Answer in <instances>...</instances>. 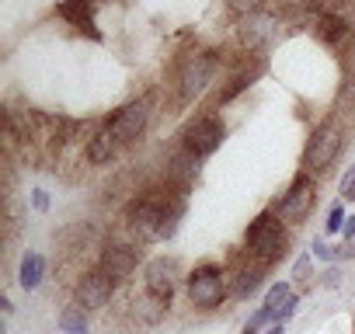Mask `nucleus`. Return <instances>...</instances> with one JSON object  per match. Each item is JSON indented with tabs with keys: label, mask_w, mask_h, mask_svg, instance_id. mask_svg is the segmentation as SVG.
Masks as SVG:
<instances>
[{
	"label": "nucleus",
	"mask_w": 355,
	"mask_h": 334,
	"mask_svg": "<svg viewBox=\"0 0 355 334\" xmlns=\"http://www.w3.org/2000/svg\"><path fill=\"white\" fill-rule=\"evenodd\" d=\"M182 199L167 195V192H146L143 199H136L129 206V223L143 240H167L178 230L182 220Z\"/></svg>",
	"instance_id": "f257e3e1"
},
{
	"label": "nucleus",
	"mask_w": 355,
	"mask_h": 334,
	"mask_svg": "<svg viewBox=\"0 0 355 334\" xmlns=\"http://www.w3.org/2000/svg\"><path fill=\"white\" fill-rule=\"evenodd\" d=\"M248 251L258 258V265H272V261L286 258V251H289L286 223H282L275 213H261V216L248 227Z\"/></svg>",
	"instance_id": "f03ea898"
},
{
	"label": "nucleus",
	"mask_w": 355,
	"mask_h": 334,
	"mask_svg": "<svg viewBox=\"0 0 355 334\" xmlns=\"http://www.w3.org/2000/svg\"><path fill=\"white\" fill-rule=\"evenodd\" d=\"M341 146H345V129H341L334 118H331V122H320V125L310 132V139H306L303 167H306V171H313V175L327 171V167L338 160Z\"/></svg>",
	"instance_id": "7ed1b4c3"
},
{
	"label": "nucleus",
	"mask_w": 355,
	"mask_h": 334,
	"mask_svg": "<svg viewBox=\"0 0 355 334\" xmlns=\"http://www.w3.org/2000/svg\"><path fill=\"white\" fill-rule=\"evenodd\" d=\"M216 77V56L213 53H192L178 63V94L182 101H196Z\"/></svg>",
	"instance_id": "20e7f679"
},
{
	"label": "nucleus",
	"mask_w": 355,
	"mask_h": 334,
	"mask_svg": "<svg viewBox=\"0 0 355 334\" xmlns=\"http://www.w3.org/2000/svg\"><path fill=\"white\" fill-rule=\"evenodd\" d=\"M223 136H227V125H223L220 115H199V118H192V122L185 125V132H182V150H189V153H196V157L202 160V157L216 153V146L223 143Z\"/></svg>",
	"instance_id": "39448f33"
},
{
	"label": "nucleus",
	"mask_w": 355,
	"mask_h": 334,
	"mask_svg": "<svg viewBox=\"0 0 355 334\" xmlns=\"http://www.w3.org/2000/svg\"><path fill=\"white\" fill-rule=\"evenodd\" d=\"M313 202H317V185H313V178L303 171V175H296V178H293V185H289V188H286V195L279 199L275 216H279L282 223H303V220L310 216Z\"/></svg>",
	"instance_id": "423d86ee"
},
{
	"label": "nucleus",
	"mask_w": 355,
	"mask_h": 334,
	"mask_svg": "<svg viewBox=\"0 0 355 334\" xmlns=\"http://www.w3.org/2000/svg\"><path fill=\"white\" fill-rule=\"evenodd\" d=\"M189 296L196 306H220L227 296V272L220 265H199L189 275Z\"/></svg>",
	"instance_id": "0eeeda50"
},
{
	"label": "nucleus",
	"mask_w": 355,
	"mask_h": 334,
	"mask_svg": "<svg viewBox=\"0 0 355 334\" xmlns=\"http://www.w3.org/2000/svg\"><path fill=\"white\" fill-rule=\"evenodd\" d=\"M146 122H150V98H139V101H132V105L119 108V112L112 115L108 129H112V132H115V139L125 146V143H132V139H139V136H143Z\"/></svg>",
	"instance_id": "6e6552de"
},
{
	"label": "nucleus",
	"mask_w": 355,
	"mask_h": 334,
	"mask_svg": "<svg viewBox=\"0 0 355 334\" xmlns=\"http://www.w3.org/2000/svg\"><path fill=\"white\" fill-rule=\"evenodd\" d=\"M112 292H115V279L105 275L101 268H94V272H87V275L77 282L73 303H77L80 310H101V306L112 299Z\"/></svg>",
	"instance_id": "1a4fd4ad"
},
{
	"label": "nucleus",
	"mask_w": 355,
	"mask_h": 334,
	"mask_svg": "<svg viewBox=\"0 0 355 334\" xmlns=\"http://www.w3.org/2000/svg\"><path fill=\"white\" fill-rule=\"evenodd\" d=\"M143 279H146V292L153 296V299H160V303H171V296H174V289H178V261H167V258H153L150 265H146V272H143Z\"/></svg>",
	"instance_id": "9d476101"
},
{
	"label": "nucleus",
	"mask_w": 355,
	"mask_h": 334,
	"mask_svg": "<svg viewBox=\"0 0 355 334\" xmlns=\"http://www.w3.org/2000/svg\"><path fill=\"white\" fill-rule=\"evenodd\" d=\"M94 8H98V0H63V4H56V15L70 28L87 32L91 39H101L98 35V25H94Z\"/></svg>",
	"instance_id": "9b49d317"
},
{
	"label": "nucleus",
	"mask_w": 355,
	"mask_h": 334,
	"mask_svg": "<svg viewBox=\"0 0 355 334\" xmlns=\"http://www.w3.org/2000/svg\"><path fill=\"white\" fill-rule=\"evenodd\" d=\"M136 261H139L136 247H129V244H108V247L101 251V261H98V268H101L105 275H112V279L119 282V279L132 275Z\"/></svg>",
	"instance_id": "f8f14e48"
},
{
	"label": "nucleus",
	"mask_w": 355,
	"mask_h": 334,
	"mask_svg": "<svg viewBox=\"0 0 355 334\" xmlns=\"http://www.w3.org/2000/svg\"><path fill=\"white\" fill-rule=\"evenodd\" d=\"M237 35H241V46L254 53V49H261V46L272 39V18H265L261 11H258V15H244Z\"/></svg>",
	"instance_id": "ddd939ff"
},
{
	"label": "nucleus",
	"mask_w": 355,
	"mask_h": 334,
	"mask_svg": "<svg viewBox=\"0 0 355 334\" xmlns=\"http://www.w3.org/2000/svg\"><path fill=\"white\" fill-rule=\"evenodd\" d=\"M317 35H320L331 49H345L348 39H352V25H348V18H341V15H334V11H324V15L317 18Z\"/></svg>",
	"instance_id": "4468645a"
},
{
	"label": "nucleus",
	"mask_w": 355,
	"mask_h": 334,
	"mask_svg": "<svg viewBox=\"0 0 355 334\" xmlns=\"http://www.w3.org/2000/svg\"><path fill=\"white\" fill-rule=\"evenodd\" d=\"M119 139H115V132L105 125L101 132H94L91 139H87V160L91 164H112L115 160V153H119Z\"/></svg>",
	"instance_id": "2eb2a0df"
},
{
	"label": "nucleus",
	"mask_w": 355,
	"mask_h": 334,
	"mask_svg": "<svg viewBox=\"0 0 355 334\" xmlns=\"http://www.w3.org/2000/svg\"><path fill=\"white\" fill-rule=\"evenodd\" d=\"M42 275H46V258H42L39 251H28V254L21 258V272H18V282H21V289H25V292L39 289Z\"/></svg>",
	"instance_id": "dca6fc26"
},
{
	"label": "nucleus",
	"mask_w": 355,
	"mask_h": 334,
	"mask_svg": "<svg viewBox=\"0 0 355 334\" xmlns=\"http://www.w3.org/2000/svg\"><path fill=\"white\" fill-rule=\"evenodd\" d=\"M171 182H182V185H189L196 175H199V157L196 153H189V150H182V157H174L171 160Z\"/></svg>",
	"instance_id": "f3484780"
},
{
	"label": "nucleus",
	"mask_w": 355,
	"mask_h": 334,
	"mask_svg": "<svg viewBox=\"0 0 355 334\" xmlns=\"http://www.w3.org/2000/svg\"><path fill=\"white\" fill-rule=\"evenodd\" d=\"M60 327H63V334H87V310H80L77 303L67 306L60 313Z\"/></svg>",
	"instance_id": "a211bd4d"
},
{
	"label": "nucleus",
	"mask_w": 355,
	"mask_h": 334,
	"mask_svg": "<svg viewBox=\"0 0 355 334\" xmlns=\"http://www.w3.org/2000/svg\"><path fill=\"white\" fill-rule=\"evenodd\" d=\"M261 268H265V265H258V268H241V275H237V282H234V292H237V296H251V292L261 285V279H265Z\"/></svg>",
	"instance_id": "6ab92c4d"
},
{
	"label": "nucleus",
	"mask_w": 355,
	"mask_h": 334,
	"mask_svg": "<svg viewBox=\"0 0 355 334\" xmlns=\"http://www.w3.org/2000/svg\"><path fill=\"white\" fill-rule=\"evenodd\" d=\"M289 296H293V292H289V282H275V285L268 289V296H265V310H268V313L275 317V313L282 310V303H286Z\"/></svg>",
	"instance_id": "aec40b11"
},
{
	"label": "nucleus",
	"mask_w": 355,
	"mask_h": 334,
	"mask_svg": "<svg viewBox=\"0 0 355 334\" xmlns=\"http://www.w3.org/2000/svg\"><path fill=\"white\" fill-rule=\"evenodd\" d=\"M338 195L348 202V199H355V164L348 167V175L341 178V185H338Z\"/></svg>",
	"instance_id": "412c9836"
},
{
	"label": "nucleus",
	"mask_w": 355,
	"mask_h": 334,
	"mask_svg": "<svg viewBox=\"0 0 355 334\" xmlns=\"http://www.w3.org/2000/svg\"><path fill=\"white\" fill-rule=\"evenodd\" d=\"M268 320H275V317H272V313L261 306V310H258V313H254V317L244 324V334H258V331H261V324H268Z\"/></svg>",
	"instance_id": "4be33fe9"
},
{
	"label": "nucleus",
	"mask_w": 355,
	"mask_h": 334,
	"mask_svg": "<svg viewBox=\"0 0 355 334\" xmlns=\"http://www.w3.org/2000/svg\"><path fill=\"white\" fill-rule=\"evenodd\" d=\"M230 8H234L237 15H258V11L265 8V0H230Z\"/></svg>",
	"instance_id": "5701e85b"
},
{
	"label": "nucleus",
	"mask_w": 355,
	"mask_h": 334,
	"mask_svg": "<svg viewBox=\"0 0 355 334\" xmlns=\"http://www.w3.org/2000/svg\"><path fill=\"white\" fill-rule=\"evenodd\" d=\"M334 230H345V209L341 206H331V213H327V234H334Z\"/></svg>",
	"instance_id": "b1692460"
},
{
	"label": "nucleus",
	"mask_w": 355,
	"mask_h": 334,
	"mask_svg": "<svg viewBox=\"0 0 355 334\" xmlns=\"http://www.w3.org/2000/svg\"><path fill=\"white\" fill-rule=\"evenodd\" d=\"M296 310H300V299H296V296H289V299L282 303V310L275 313V324H286V320H289V317H293Z\"/></svg>",
	"instance_id": "393cba45"
},
{
	"label": "nucleus",
	"mask_w": 355,
	"mask_h": 334,
	"mask_svg": "<svg viewBox=\"0 0 355 334\" xmlns=\"http://www.w3.org/2000/svg\"><path fill=\"white\" fill-rule=\"evenodd\" d=\"M310 268H313V261H310V254H303V258L296 261V268H293V279L306 282V279H310Z\"/></svg>",
	"instance_id": "a878e982"
},
{
	"label": "nucleus",
	"mask_w": 355,
	"mask_h": 334,
	"mask_svg": "<svg viewBox=\"0 0 355 334\" xmlns=\"http://www.w3.org/2000/svg\"><path fill=\"white\" fill-rule=\"evenodd\" d=\"M32 202H35V209H39V213H46V209H49V195H46L42 188H35V192H32Z\"/></svg>",
	"instance_id": "bb28decb"
},
{
	"label": "nucleus",
	"mask_w": 355,
	"mask_h": 334,
	"mask_svg": "<svg viewBox=\"0 0 355 334\" xmlns=\"http://www.w3.org/2000/svg\"><path fill=\"white\" fill-rule=\"evenodd\" d=\"M345 67H348V80H355V39H352L348 53H345Z\"/></svg>",
	"instance_id": "cd10ccee"
},
{
	"label": "nucleus",
	"mask_w": 355,
	"mask_h": 334,
	"mask_svg": "<svg viewBox=\"0 0 355 334\" xmlns=\"http://www.w3.org/2000/svg\"><path fill=\"white\" fill-rule=\"evenodd\" d=\"M341 234H345V240H355V216L345 220V230H341Z\"/></svg>",
	"instance_id": "c85d7f7f"
},
{
	"label": "nucleus",
	"mask_w": 355,
	"mask_h": 334,
	"mask_svg": "<svg viewBox=\"0 0 355 334\" xmlns=\"http://www.w3.org/2000/svg\"><path fill=\"white\" fill-rule=\"evenodd\" d=\"M313 254H317V258H331V251H327V247H324V244H320V240H317V244H313Z\"/></svg>",
	"instance_id": "c756f323"
},
{
	"label": "nucleus",
	"mask_w": 355,
	"mask_h": 334,
	"mask_svg": "<svg viewBox=\"0 0 355 334\" xmlns=\"http://www.w3.org/2000/svg\"><path fill=\"white\" fill-rule=\"evenodd\" d=\"M265 334H282V324H272V327H268Z\"/></svg>",
	"instance_id": "7c9ffc66"
}]
</instances>
